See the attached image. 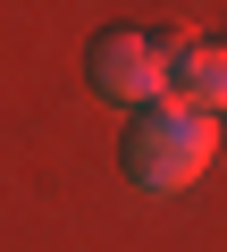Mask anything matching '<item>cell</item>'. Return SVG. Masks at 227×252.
Listing matches in <instances>:
<instances>
[{"label": "cell", "instance_id": "obj_1", "mask_svg": "<svg viewBox=\"0 0 227 252\" xmlns=\"http://www.w3.org/2000/svg\"><path fill=\"white\" fill-rule=\"evenodd\" d=\"M210 152H219V126H210L202 109H185V101H152V109H135L127 143H118L127 177H135L143 193H185V185L210 168Z\"/></svg>", "mask_w": 227, "mask_h": 252}, {"label": "cell", "instance_id": "obj_2", "mask_svg": "<svg viewBox=\"0 0 227 252\" xmlns=\"http://www.w3.org/2000/svg\"><path fill=\"white\" fill-rule=\"evenodd\" d=\"M93 84H101L109 101H135V109L168 101V42L135 34V26H109V34L93 42Z\"/></svg>", "mask_w": 227, "mask_h": 252}, {"label": "cell", "instance_id": "obj_3", "mask_svg": "<svg viewBox=\"0 0 227 252\" xmlns=\"http://www.w3.org/2000/svg\"><path fill=\"white\" fill-rule=\"evenodd\" d=\"M168 101L219 118L227 109V42H168Z\"/></svg>", "mask_w": 227, "mask_h": 252}]
</instances>
